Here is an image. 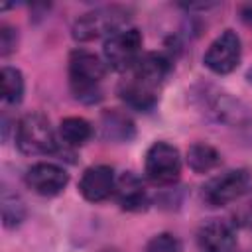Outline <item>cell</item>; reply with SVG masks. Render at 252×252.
<instances>
[{"label":"cell","instance_id":"30bf717a","mask_svg":"<svg viewBox=\"0 0 252 252\" xmlns=\"http://www.w3.org/2000/svg\"><path fill=\"white\" fill-rule=\"evenodd\" d=\"M197 244L201 252H234L238 246L232 226L220 219H211L199 226Z\"/></svg>","mask_w":252,"mask_h":252},{"label":"cell","instance_id":"6da1fadb","mask_svg":"<svg viewBox=\"0 0 252 252\" xmlns=\"http://www.w3.org/2000/svg\"><path fill=\"white\" fill-rule=\"evenodd\" d=\"M171 61L163 53H146L138 63L126 71V79L118 85L120 98L134 110H152L158 104L165 77L169 75Z\"/></svg>","mask_w":252,"mask_h":252},{"label":"cell","instance_id":"8992f818","mask_svg":"<svg viewBox=\"0 0 252 252\" xmlns=\"http://www.w3.org/2000/svg\"><path fill=\"white\" fill-rule=\"evenodd\" d=\"M252 183V173L244 167L228 169L203 185L201 197L209 207H224L238 201Z\"/></svg>","mask_w":252,"mask_h":252},{"label":"cell","instance_id":"277c9868","mask_svg":"<svg viewBox=\"0 0 252 252\" xmlns=\"http://www.w3.org/2000/svg\"><path fill=\"white\" fill-rule=\"evenodd\" d=\"M128 20V10L120 6H106L96 8L93 12H87L79 16L73 24V37L77 41H93L102 35H112L114 32L122 30V26Z\"/></svg>","mask_w":252,"mask_h":252},{"label":"cell","instance_id":"5b68a950","mask_svg":"<svg viewBox=\"0 0 252 252\" xmlns=\"http://www.w3.org/2000/svg\"><path fill=\"white\" fill-rule=\"evenodd\" d=\"M104 63L108 69L126 73L142 57V33L136 28H122L108 35L102 45Z\"/></svg>","mask_w":252,"mask_h":252},{"label":"cell","instance_id":"ac0fdd59","mask_svg":"<svg viewBox=\"0 0 252 252\" xmlns=\"http://www.w3.org/2000/svg\"><path fill=\"white\" fill-rule=\"evenodd\" d=\"M146 252H183V246L177 236L169 232H161V234H156L146 244Z\"/></svg>","mask_w":252,"mask_h":252},{"label":"cell","instance_id":"ffe728a7","mask_svg":"<svg viewBox=\"0 0 252 252\" xmlns=\"http://www.w3.org/2000/svg\"><path fill=\"white\" fill-rule=\"evenodd\" d=\"M240 18H242L246 24L252 26V4H244V6L240 8Z\"/></svg>","mask_w":252,"mask_h":252},{"label":"cell","instance_id":"7c38bea8","mask_svg":"<svg viewBox=\"0 0 252 252\" xmlns=\"http://www.w3.org/2000/svg\"><path fill=\"white\" fill-rule=\"evenodd\" d=\"M114 197L118 205L126 211H142L148 205V193L138 175L132 171H124L116 177V187H114Z\"/></svg>","mask_w":252,"mask_h":252},{"label":"cell","instance_id":"9c48e42d","mask_svg":"<svg viewBox=\"0 0 252 252\" xmlns=\"http://www.w3.org/2000/svg\"><path fill=\"white\" fill-rule=\"evenodd\" d=\"M26 183L33 193L41 197H55L67 187L69 173L57 163L39 161L26 171Z\"/></svg>","mask_w":252,"mask_h":252},{"label":"cell","instance_id":"d6986e66","mask_svg":"<svg viewBox=\"0 0 252 252\" xmlns=\"http://www.w3.org/2000/svg\"><path fill=\"white\" fill-rule=\"evenodd\" d=\"M16 43H18L16 30L10 28V26H2L0 28V53L6 57L8 53H12L16 49Z\"/></svg>","mask_w":252,"mask_h":252},{"label":"cell","instance_id":"e0dca14e","mask_svg":"<svg viewBox=\"0 0 252 252\" xmlns=\"http://www.w3.org/2000/svg\"><path fill=\"white\" fill-rule=\"evenodd\" d=\"M2 217H4V224L6 226H16L24 220L26 217V207L20 201L18 195H10L4 191L2 195Z\"/></svg>","mask_w":252,"mask_h":252},{"label":"cell","instance_id":"5bb4252c","mask_svg":"<svg viewBox=\"0 0 252 252\" xmlns=\"http://www.w3.org/2000/svg\"><path fill=\"white\" fill-rule=\"evenodd\" d=\"M220 163V154L209 144H193L187 150V165L195 173H207Z\"/></svg>","mask_w":252,"mask_h":252},{"label":"cell","instance_id":"8fae6325","mask_svg":"<svg viewBox=\"0 0 252 252\" xmlns=\"http://www.w3.org/2000/svg\"><path fill=\"white\" fill-rule=\"evenodd\" d=\"M114 187H116V175L110 165H91L85 169L79 181L81 195L91 203H100L108 199L114 193Z\"/></svg>","mask_w":252,"mask_h":252},{"label":"cell","instance_id":"3957f363","mask_svg":"<svg viewBox=\"0 0 252 252\" xmlns=\"http://www.w3.org/2000/svg\"><path fill=\"white\" fill-rule=\"evenodd\" d=\"M16 144L26 156H51L61 152L55 132L41 112H28L20 118L16 126Z\"/></svg>","mask_w":252,"mask_h":252},{"label":"cell","instance_id":"44dd1931","mask_svg":"<svg viewBox=\"0 0 252 252\" xmlns=\"http://www.w3.org/2000/svg\"><path fill=\"white\" fill-rule=\"evenodd\" d=\"M102 252H116V250H102Z\"/></svg>","mask_w":252,"mask_h":252},{"label":"cell","instance_id":"ba28073f","mask_svg":"<svg viewBox=\"0 0 252 252\" xmlns=\"http://www.w3.org/2000/svg\"><path fill=\"white\" fill-rule=\"evenodd\" d=\"M240 57H242L240 37L236 35V32L224 30L207 47L203 55V63L207 69H211L217 75H228L238 67Z\"/></svg>","mask_w":252,"mask_h":252},{"label":"cell","instance_id":"52a82bcc","mask_svg":"<svg viewBox=\"0 0 252 252\" xmlns=\"http://www.w3.org/2000/svg\"><path fill=\"white\" fill-rule=\"evenodd\" d=\"M146 177L154 185H173L181 175V156L167 142H154L144 159Z\"/></svg>","mask_w":252,"mask_h":252},{"label":"cell","instance_id":"2e32d148","mask_svg":"<svg viewBox=\"0 0 252 252\" xmlns=\"http://www.w3.org/2000/svg\"><path fill=\"white\" fill-rule=\"evenodd\" d=\"M2 100L8 104H18L24 98V75L16 67H2L0 71Z\"/></svg>","mask_w":252,"mask_h":252},{"label":"cell","instance_id":"9a60e30c","mask_svg":"<svg viewBox=\"0 0 252 252\" xmlns=\"http://www.w3.org/2000/svg\"><path fill=\"white\" fill-rule=\"evenodd\" d=\"M102 134L106 140L124 142L134 136V124L126 114L118 110H108L102 114Z\"/></svg>","mask_w":252,"mask_h":252},{"label":"cell","instance_id":"4fadbf2b","mask_svg":"<svg viewBox=\"0 0 252 252\" xmlns=\"http://www.w3.org/2000/svg\"><path fill=\"white\" fill-rule=\"evenodd\" d=\"M93 136V126L81 116H67L59 124V140L65 148H79Z\"/></svg>","mask_w":252,"mask_h":252},{"label":"cell","instance_id":"7a4b0ae2","mask_svg":"<svg viewBox=\"0 0 252 252\" xmlns=\"http://www.w3.org/2000/svg\"><path fill=\"white\" fill-rule=\"evenodd\" d=\"M106 63L87 49H75L69 55V87L77 100L85 104L102 98V81L106 77Z\"/></svg>","mask_w":252,"mask_h":252}]
</instances>
